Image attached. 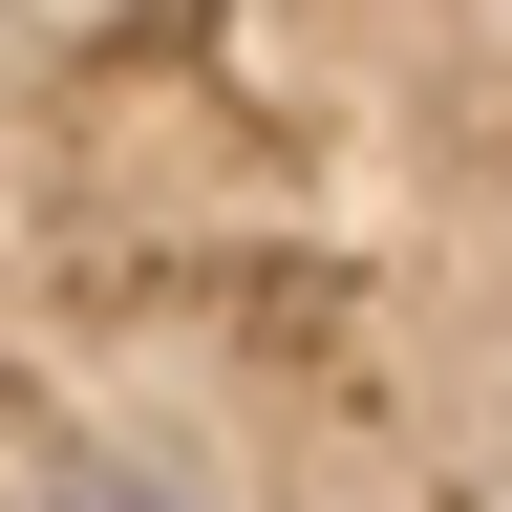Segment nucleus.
Instances as JSON below:
<instances>
[{"label":"nucleus","mask_w":512,"mask_h":512,"mask_svg":"<svg viewBox=\"0 0 512 512\" xmlns=\"http://www.w3.org/2000/svg\"><path fill=\"white\" fill-rule=\"evenodd\" d=\"M43 512H171V491H128V470H86V491H43Z\"/></svg>","instance_id":"obj_1"}]
</instances>
